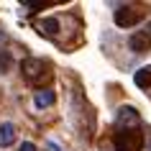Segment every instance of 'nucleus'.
<instances>
[{"mask_svg": "<svg viewBox=\"0 0 151 151\" xmlns=\"http://www.w3.org/2000/svg\"><path fill=\"white\" fill-rule=\"evenodd\" d=\"M49 64L44 59H36V56H28L21 62V74H23V80H28L31 85H39V82L49 80Z\"/></svg>", "mask_w": 151, "mask_h": 151, "instance_id": "1", "label": "nucleus"}, {"mask_svg": "<svg viewBox=\"0 0 151 151\" xmlns=\"http://www.w3.org/2000/svg\"><path fill=\"white\" fill-rule=\"evenodd\" d=\"M113 146H115V151H141L143 149V133L138 128H133V131H118L115 138H113Z\"/></svg>", "mask_w": 151, "mask_h": 151, "instance_id": "2", "label": "nucleus"}, {"mask_svg": "<svg viewBox=\"0 0 151 151\" xmlns=\"http://www.w3.org/2000/svg\"><path fill=\"white\" fill-rule=\"evenodd\" d=\"M141 21H143V10H138L136 5H120L115 10V26H120V28H131Z\"/></svg>", "mask_w": 151, "mask_h": 151, "instance_id": "3", "label": "nucleus"}, {"mask_svg": "<svg viewBox=\"0 0 151 151\" xmlns=\"http://www.w3.org/2000/svg\"><path fill=\"white\" fill-rule=\"evenodd\" d=\"M115 120H118L120 131H133V128H138V113H136V108H131V105L120 108Z\"/></svg>", "mask_w": 151, "mask_h": 151, "instance_id": "4", "label": "nucleus"}, {"mask_svg": "<svg viewBox=\"0 0 151 151\" xmlns=\"http://www.w3.org/2000/svg\"><path fill=\"white\" fill-rule=\"evenodd\" d=\"M128 49H131L133 54H146V51L151 49V36H149V31L133 33V36L128 39Z\"/></svg>", "mask_w": 151, "mask_h": 151, "instance_id": "5", "label": "nucleus"}, {"mask_svg": "<svg viewBox=\"0 0 151 151\" xmlns=\"http://www.w3.org/2000/svg\"><path fill=\"white\" fill-rule=\"evenodd\" d=\"M16 143V126L10 120H3L0 123V149H8Z\"/></svg>", "mask_w": 151, "mask_h": 151, "instance_id": "6", "label": "nucleus"}, {"mask_svg": "<svg viewBox=\"0 0 151 151\" xmlns=\"http://www.w3.org/2000/svg\"><path fill=\"white\" fill-rule=\"evenodd\" d=\"M54 103H56V95H54L49 87H46V90L41 87V90H36V92H33V105H36L39 110H41V108H51Z\"/></svg>", "mask_w": 151, "mask_h": 151, "instance_id": "7", "label": "nucleus"}, {"mask_svg": "<svg viewBox=\"0 0 151 151\" xmlns=\"http://www.w3.org/2000/svg\"><path fill=\"white\" fill-rule=\"evenodd\" d=\"M39 31L44 33V36H49V39H51V36H56V33H59V21H56V18H44V21L39 23Z\"/></svg>", "mask_w": 151, "mask_h": 151, "instance_id": "8", "label": "nucleus"}, {"mask_svg": "<svg viewBox=\"0 0 151 151\" xmlns=\"http://www.w3.org/2000/svg\"><path fill=\"white\" fill-rule=\"evenodd\" d=\"M133 82H136V87L149 90V87H151V69H138V72L133 74Z\"/></svg>", "mask_w": 151, "mask_h": 151, "instance_id": "9", "label": "nucleus"}, {"mask_svg": "<svg viewBox=\"0 0 151 151\" xmlns=\"http://www.w3.org/2000/svg\"><path fill=\"white\" fill-rule=\"evenodd\" d=\"M8 67H10V54H8V51H5V54H0V69L5 72V69H8Z\"/></svg>", "mask_w": 151, "mask_h": 151, "instance_id": "10", "label": "nucleus"}, {"mask_svg": "<svg viewBox=\"0 0 151 151\" xmlns=\"http://www.w3.org/2000/svg\"><path fill=\"white\" fill-rule=\"evenodd\" d=\"M18 151H36V143H31V141H23Z\"/></svg>", "mask_w": 151, "mask_h": 151, "instance_id": "11", "label": "nucleus"}, {"mask_svg": "<svg viewBox=\"0 0 151 151\" xmlns=\"http://www.w3.org/2000/svg\"><path fill=\"white\" fill-rule=\"evenodd\" d=\"M49 149H51V151H62L59 146H56V143H49Z\"/></svg>", "mask_w": 151, "mask_h": 151, "instance_id": "12", "label": "nucleus"}, {"mask_svg": "<svg viewBox=\"0 0 151 151\" xmlns=\"http://www.w3.org/2000/svg\"><path fill=\"white\" fill-rule=\"evenodd\" d=\"M146 149L151 151V136H149V138H146Z\"/></svg>", "mask_w": 151, "mask_h": 151, "instance_id": "13", "label": "nucleus"}]
</instances>
